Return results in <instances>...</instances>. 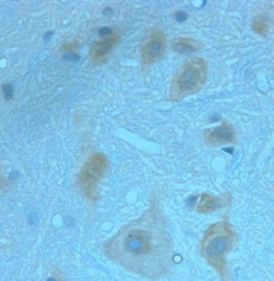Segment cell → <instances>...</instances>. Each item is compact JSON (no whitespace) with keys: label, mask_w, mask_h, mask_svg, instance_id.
Here are the masks:
<instances>
[{"label":"cell","mask_w":274,"mask_h":281,"mask_svg":"<svg viewBox=\"0 0 274 281\" xmlns=\"http://www.w3.org/2000/svg\"><path fill=\"white\" fill-rule=\"evenodd\" d=\"M101 251L128 272L151 280L164 278L174 260L166 223L155 207L123 226L103 243Z\"/></svg>","instance_id":"6da1fadb"},{"label":"cell","mask_w":274,"mask_h":281,"mask_svg":"<svg viewBox=\"0 0 274 281\" xmlns=\"http://www.w3.org/2000/svg\"><path fill=\"white\" fill-rule=\"evenodd\" d=\"M207 67L201 58H192L177 70L171 83L169 98L180 101L199 91L207 80Z\"/></svg>","instance_id":"7a4b0ae2"},{"label":"cell","mask_w":274,"mask_h":281,"mask_svg":"<svg viewBox=\"0 0 274 281\" xmlns=\"http://www.w3.org/2000/svg\"><path fill=\"white\" fill-rule=\"evenodd\" d=\"M231 231L223 223L214 225L207 231L203 242V254L215 267H219L225 253L230 248Z\"/></svg>","instance_id":"3957f363"},{"label":"cell","mask_w":274,"mask_h":281,"mask_svg":"<svg viewBox=\"0 0 274 281\" xmlns=\"http://www.w3.org/2000/svg\"><path fill=\"white\" fill-rule=\"evenodd\" d=\"M107 169V161L101 153H94L82 167L80 174V184L85 195L91 199L97 198V187Z\"/></svg>","instance_id":"277c9868"},{"label":"cell","mask_w":274,"mask_h":281,"mask_svg":"<svg viewBox=\"0 0 274 281\" xmlns=\"http://www.w3.org/2000/svg\"><path fill=\"white\" fill-rule=\"evenodd\" d=\"M166 47L167 41L165 34L161 31L153 32L141 50L144 63L150 65L162 59L166 54Z\"/></svg>","instance_id":"5b68a950"},{"label":"cell","mask_w":274,"mask_h":281,"mask_svg":"<svg viewBox=\"0 0 274 281\" xmlns=\"http://www.w3.org/2000/svg\"><path fill=\"white\" fill-rule=\"evenodd\" d=\"M204 136L207 143L214 146H220L235 143L237 133L234 127L227 121H224L218 127L206 130Z\"/></svg>","instance_id":"8992f818"},{"label":"cell","mask_w":274,"mask_h":281,"mask_svg":"<svg viewBox=\"0 0 274 281\" xmlns=\"http://www.w3.org/2000/svg\"><path fill=\"white\" fill-rule=\"evenodd\" d=\"M119 35L112 34L100 41H96L91 49V61L94 64L105 61L106 56L119 43Z\"/></svg>","instance_id":"52a82bcc"},{"label":"cell","mask_w":274,"mask_h":281,"mask_svg":"<svg viewBox=\"0 0 274 281\" xmlns=\"http://www.w3.org/2000/svg\"><path fill=\"white\" fill-rule=\"evenodd\" d=\"M173 49L179 54L190 55L201 49V44L198 40L190 38H177L173 42Z\"/></svg>","instance_id":"ba28073f"},{"label":"cell","mask_w":274,"mask_h":281,"mask_svg":"<svg viewBox=\"0 0 274 281\" xmlns=\"http://www.w3.org/2000/svg\"><path fill=\"white\" fill-rule=\"evenodd\" d=\"M219 204H220V202L219 201V199H217L209 195H203L201 197L199 204L198 206V210L202 213L211 212V211L219 208L220 205Z\"/></svg>","instance_id":"9c48e42d"},{"label":"cell","mask_w":274,"mask_h":281,"mask_svg":"<svg viewBox=\"0 0 274 281\" xmlns=\"http://www.w3.org/2000/svg\"><path fill=\"white\" fill-rule=\"evenodd\" d=\"M253 27L257 30V32L264 35L267 31H268V24H266L265 20L263 19H256L254 22Z\"/></svg>","instance_id":"30bf717a"},{"label":"cell","mask_w":274,"mask_h":281,"mask_svg":"<svg viewBox=\"0 0 274 281\" xmlns=\"http://www.w3.org/2000/svg\"><path fill=\"white\" fill-rule=\"evenodd\" d=\"M3 90H4L5 98L6 100H10L12 98V95H13V87L11 86V84H6V85H4Z\"/></svg>","instance_id":"8fae6325"},{"label":"cell","mask_w":274,"mask_h":281,"mask_svg":"<svg viewBox=\"0 0 274 281\" xmlns=\"http://www.w3.org/2000/svg\"><path fill=\"white\" fill-rule=\"evenodd\" d=\"M186 18H187V15L184 11H179L175 14V18L178 21H184L186 19Z\"/></svg>","instance_id":"7c38bea8"},{"label":"cell","mask_w":274,"mask_h":281,"mask_svg":"<svg viewBox=\"0 0 274 281\" xmlns=\"http://www.w3.org/2000/svg\"><path fill=\"white\" fill-rule=\"evenodd\" d=\"M100 36H104V35H109V34H111V32H112V29L110 28V27H101L100 29Z\"/></svg>","instance_id":"4fadbf2b"},{"label":"cell","mask_w":274,"mask_h":281,"mask_svg":"<svg viewBox=\"0 0 274 281\" xmlns=\"http://www.w3.org/2000/svg\"><path fill=\"white\" fill-rule=\"evenodd\" d=\"M48 281H57V279H53V278H51V279H49Z\"/></svg>","instance_id":"5bb4252c"}]
</instances>
